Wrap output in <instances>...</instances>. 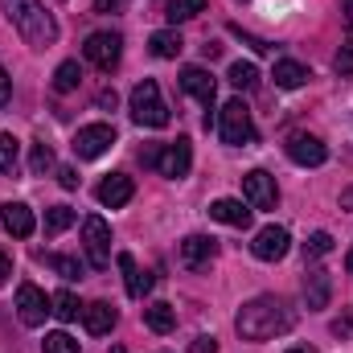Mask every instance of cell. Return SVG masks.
Listing matches in <instances>:
<instances>
[{"instance_id": "9", "label": "cell", "mask_w": 353, "mask_h": 353, "mask_svg": "<svg viewBox=\"0 0 353 353\" xmlns=\"http://www.w3.org/2000/svg\"><path fill=\"white\" fill-rule=\"evenodd\" d=\"M189 165H193V144L181 136V140H173V144H161V152H157V173L161 176H173V181H181V176L189 173Z\"/></svg>"}, {"instance_id": "3", "label": "cell", "mask_w": 353, "mask_h": 353, "mask_svg": "<svg viewBox=\"0 0 353 353\" xmlns=\"http://www.w3.org/2000/svg\"><path fill=\"white\" fill-rule=\"evenodd\" d=\"M218 136H222V144H230V148L255 144V123H251V111H247L243 99H230V103L218 111Z\"/></svg>"}, {"instance_id": "44", "label": "cell", "mask_w": 353, "mask_h": 353, "mask_svg": "<svg viewBox=\"0 0 353 353\" xmlns=\"http://www.w3.org/2000/svg\"><path fill=\"white\" fill-rule=\"evenodd\" d=\"M345 267H350V275H353V247L345 251Z\"/></svg>"}, {"instance_id": "42", "label": "cell", "mask_w": 353, "mask_h": 353, "mask_svg": "<svg viewBox=\"0 0 353 353\" xmlns=\"http://www.w3.org/2000/svg\"><path fill=\"white\" fill-rule=\"evenodd\" d=\"M99 107L111 111V107H115V90H99Z\"/></svg>"}, {"instance_id": "35", "label": "cell", "mask_w": 353, "mask_h": 353, "mask_svg": "<svg viewBox=\"0 0 353 353\" xmlns=\"http://www.w3.org/2000/svg\"><path fill=\"white\" fill-rule=\"evenodd\" d=\"M333 70H337L341 79H353V50L350 46H341V54L333 58Z\"/></svg>"}, {"instance_id": "12", "label": "cell", "mask_w": 353, "mask_h": 353, "mask_svg": "<svg viewBox=\"0 0 353 353\" xmlns=\"http://www.w3.org/2000/svg\"><path fill=\"white\" fill-rule=\"evenodd\" d=\"M288 247H292V239H288V230H283V226H263V230L255 234V243H251L255 259H263V263L283 259V255H288Z\"/></svg>"}, {"instance_id": "39", "label": "cell", "mask_w": 353, "mask_h": 353, "mask_svg": "<svg viewBox=\"0 0 353 353\" xmlns=\"http://www.w3.org/2000/svg\"><path fill=\"white\" fill-rule=\"evenodd\" d=\"M333 333H337V337H353V316H341V321H333Z\"/></svg>"}, {"instance_id": "33", "label": "cell", "mask_w": 353, "mask_h": 353, "mask_svg": "<svg viewBox=\"0 0 353 353\" xmlns=\"http://www.w3.org/2000/svg\"><path fill=\"white\" fill-rule=\"evenodd\" d=\"M41 353H79V341H74L70 333H46Z\"/></svg>"}, {"instance_id": "47", "label": "cell", "mask_w": 353, "mask_h": 353, "mask_svg": "<svg viewBox=\"0 0 353 353\" xmlns=\"http://www.w3.org/2000/svg\"><path fill=\"white\" fill-rule=\"evenodd\" d=\"M234 4H247V0H234Z\"/></svg>"}, {"instance_id": "28", "label": "cell", "mask_w": 353, "mask_h": 353, "mask_svg": "<svg viewBox=\"0 0 353 353\" xmlns=\"http://www.w3.org/2000/svg\"><path fill=\"white\" fill-rule=\"evenodd\" d=\"M66 226H74V210L70 205H50L46 210V234H62Z\"/></svg>"}, {"instance_id": "29", "label": "cell", "mask_w": 353, "mask_h": 353, "mask_svg": "<svg viewBox=\"0 0 353 353\" xmlns=\"http://www.w3.org/2000/svg\"><path fill=\"white\" fill-rule=\"evenodd\" d=\"M17 161H21V144L8 132H0V173H17Z\"/></svg>"}, {"instance_id": "11", "label": "cell", "mask_w": 353, "mask_h": 353, "mask_svg": "<svg viewBox=\"0 0 353 353\" xmlns=\"http://www.w3.org/2000/svg\"><path fill=\"white\" fill-rule=\"evenodd\" d=\"M243 197H247V205H251V210H275V201H279L275 176L263 173V169L247 173V176H243Z\"/></svg>"}, {"instance_id": "36", "label": "cell", "mask_w": 353, "mask_h": 353, "mask_svg": "<svg viewBox=\"0 0 353 353\" xmlns=\"http://www.w3.org/2000/svg\"><path fill=\"white\" fill-rule=\"evenodd\" d=\"M189 353H218V341H214V337H197V341L189 345Z\"/></svg>"}, {"instance_id": "24", "label": "cell", "mask_w": 353, "mask_h": 353, "mask_svg": "<svg viewBox=\"0 0 353 353\" xmlns=\"http://www.w3.org/2000/svg\"><path fill=\"white\" fill-rule=\"evenodd\" d=\"M79 83H83V66H79V62H62V66L54 70V90H58V94L79 90Z\"/></svg>"}, {"instance_id": "4", "label": "cell", "mask_w": 353, "mask_h": 353, "mask_svg": "<svg viewBox=\"0 0 353 353\" xmlns=\"http://www.w3.org/2000/svg\"><path fill=\"white\" fill-rule=\"evenodd\" d=\"M132 119L140 123V128H165L169 123V107H165V99H161V87L152 83V79H144V83H136L132 87Z\"/></svg>"}, {"instance_id": "37", "label": "cell", "mask_w": 353, "mask_h": 353, "mask_svg": "<svg viewBox=\"0 0 353 353\" xmlns=\"http://www.w3.org/2000/svg\"><path fill=\"white\" fill-rule=\"evenodd\" d=\"M128 0H94V12H123Z\"/></svg>"}, {"instance_id": "45", "label": "cell", "mask_w": 353, "mask_h": 353, "mask_svg": "<svg viewBox=\"0 0 353 353\" xmlns=\"http://www.w3.org/2000/svg\"><path fill=\"white\" fill-rule=\"evenodd\" d=\"M288 353H316V350H308V345H296V350H288Z\"/></svg>"}, {"instance_id": "8", "label": "cell", "mask_w": 353, "mask_h": 353, "mask_svg": "<svg viewBox=\"0 0 353 353\" xmlns=\"http://www.w3.org/2000/svg\"><path fill=\"white\" fill-rule=\"evenodd\" d=\"M50 312H54V308H50V300H46V292H41L37 283H21V288H17V316H21L25 329L46 325Z\"/></svg>"}, {"instance_id": "30", "label": "cell", "mask_w": 353, "mask_h": 353, "mask_svg": "<svg viewBox=\"0 0 353 353\" xmlns=\"http://www.w3.org/2000/svg\"><path fill=\"white\" fill-rule=\"evenodd\" d=\"M230 83L239 90H255L259 87V70H255V62H234L230 66Z\"/></svg>"}, {"instance_id": "14", "label": "cell", "mask_w": 353, "mask_h": 353, "mask_svg": "<svg viewBox=\"0 0 353 353\" xmlns=\"http://www.w3.org/2000/svg\"><path fill=\"white\" fill-rule=\"evenodd\" d=\"M329 300H333V275L325 267H312L304 275V304H308V312L329 308Z\"/></svg>"}, {"instance_id": "2", "label": "cell", "mask_w": 353, "mask_h": 353, "mask_svg": "<svg viewBox=\"0 0 353 353\" xmlns=\"http://www.w3.org/2000/svg\"><path fill=\"white\" fill-rule=\"evenodd\" d=\"M0 8L29 50H50L58 41V21L54 12H46L41 0H0Z\"/></svg>"}, {"instance_id": "27", "label": "cell", "mask_w": 353, "mask_h": 353, "mask_svg": "<svg viewBox=\"0 0 353 353\" xmlns=\"http://www.w3.org/2000/svg\"><path fill=\"white\" fill-rule=\"evenodd\" d=\"M50 169H54V148H50L46 140H37V144H33V152H29V173L46 176Z\"/></svg>"}, {"instance_id": "19", "label": "cell", "mask_w": 353, "mask_h": 353, "mask_svg": "<svg viewBox=\"0 0 353 353\" xmlns=\"http://www.w3.org/2000/svg\"><path fill=\"white\" fill-rule=\"evenodd\" d=\"M115 308L107 304V300H94V304H87L83 308V325H87V333L90 337H103V333H111L115 329Z\"/></svg>"}, {"instance_id": "46", "label": "cell", "mask_w": 353, "mask_h": 353, "mask_svg": "<svg viewBox=\"0 0 353 353\" xmlns=\"http://www.w3.org/2000/svg\"><path fill=\"white\" fill-rule=\"evenodd\" d=\"M345 12H350V17H353V0H345Z\"/></svg>"}, {"instance_id": "26", "label": "cell", "mask_w": 353, "mask_h": 353, "mask_svg": "<svg viewBox=\"0 0 353 353\" xmlns=\"http://www.w3.org/2000/svg\"><path fill=\"white\" fill-rule=\"evenodd\" d=\"M197 12H205V0H169V4H165V17H169L173 25H181V21H193Z\"/></svg>"}, {"instance_id": "21", "label": "cell", "mask_w": 353, "mask_h": 353, "mask_svg": "<svg viewBox=\"0 0 353 353\" xmlns=\"http://www.w3.org/2000/svg\"><path fill=\"white\" fill-rule=\"evenodd\" d=\"M271 79H275V87H279V90H296V87H304V83H308V66H300V62L283 58V62H275Z\"/></svg>"}, {"instance_id": "5", "label": "cell", "mask_w": 353, "mask_h": 353, "mask_svg": "<svg viewBox=\"0 0 353 353\" xmlns=\"http://www.w3.org/2000/svg\"><path fill=\"white\" fill-rule=\"evenodd\" d=\"M83 251H87V259H90L94 271L111 267V226H107L99 214L83 218Z\"/></svg>"}, {"instance_id": "17", "label": "cell", "mask_w": 353, "mask_h": 353, "mask_svg": "<svg viewBox=\"0 0 353 353\" xmlns=\"http://www.w3.org/2000/svg\"><path fill=\"white\" fill-rule=\"evenodd\" d=\"M214 255H218V243L205 239V234H189V239L181 243V259H185V267H193V271H201Z\"/></svg>"}, {"instance_id": "23", "label": "cell", "mask_w": 353, "mask_h": 353, "mask_svg": "<svg viewBox=\"0 0 353 353\" xmlns=\"http://www.w3.org/2000/svg\"><path fill=\"white\" fill-rule=\"evenodd\" d=\"M148 46H152V54H157V58H165V62L176 58V54L185 50V41H181V33H176V29H161V33H152V37H148Z\"/></svg>"}, {"instance_id": "31", "label": "cell", "mask_w": 353, "mask_h": 353, "mask_svg": "<svg viewBox=\"0 0 353 353\" xmlns=\"http://www.w3.org/2000/svg\"><path fill=\"white\" fill-rule=\"evenodd\" d=\"M333 251V234L329 230H316V234H308V243H304V259L312 263V259H325Z\"/></svg>"}, {"instance_id": "16", "label": "cell", "mask_w": 353, "mask_h": 353, "mask_svg": "<svg viewBox=\"0 0 353 353\" xmlns=\"http://www.w3.org/2000/svg\"><path fill=\"white\" fill-rule=\"evenodd\" d=\"M181 87H185V94H193L197 103H205V107H214V74L210 70H201V66H185L181 70Z\"/></svg>"}, {"instance_id": "40", "label": "cell", "mask_w": 353, "mask_h": 353, "mask_svg": "<svg viewBox=\"0 0 353 353\" xmlns=\"http://www.w3.org/2000/svg\"><path fill=\"white\" fill-rule=\"evenodd\" d=\"M8 99H12V83H8V74L0 70V107H8Z\"/></svg>"}, {"instance_id": "10", "label": "cell", "mask_w": 353, "mask_h": 353, "mask_svg": "<svg viewBox=\"0 0 353 353\" xmlns=\"http://www.w3.org/2000/svg\"><path fill=\"white\" fill-rule=\"evenodd\" d=\"M283 152H288V161H296V165H304V169H316V165L329 161V148H325L316 136H308V132H292L288 144H283Z\"/></svg>"}, {"instance_id": "43", "label": "cell", "mask_w": 353, "mask_h": 353, "mask_svg": "<svg viewBox=\"0 0 353 353\" xmlns=\"http://www.w3.org/2000/svg\"><path fill=\"white\" fill-rule=\"evenodd\" d=\"M341 210H353V185L341 189Z\"/></svg>"}, {"instance_id": "34", "label": "cell", "mask_w": 353, "mask_h": 353, "mask_svg": "<svg viewBox=\"0 0 353 353\" xmlns=\"http://www.w3.org/2000/svg\"><path fill=\"white\" fill-rule=\"evenodd\" d=\"M230 33H234V37H243V41H247V46H251L255 54H271V50H275L271 41H263V37H255V33H243L239 25H230Z\"/></svg>"}, {"instance_id": "32", "label": "cell", "mask_w": 353, "mask_h": 353, "mask_svg": "<svg viewBox=\"0 0 353 353\" xmlns=\"http://www.w3.org/2000/svg\"><path fill=\"white\" fill-rule=\"evenodd\" d=\"M46 263L54 267L62 279H83V263H79V259H70V255H46Z\"/></svg>"}, {"instance_id": "18", "label": "cell", "mask_w": 353, "mask_h": 353, "mask_svg": "<svg viewBox=\"0 0 353 353\" xmlns=\"http://www.w3.org/2000/svg\"><path fill=\"white\" fill-rule=\"evenodd\" d=\"M210 218L247 230V226H251V205H243V201H234V197H218V201L210 205Z\"/></svg>"}, {"instance_id": "15", "label": "cell", "mask_w": 353, "mask_h": 353, "mask_svg": "<svg viewBox=\"0 0 353 353\" xmlns=\"http://www.w3.org/2000/svg\"><path fill=\"white\" fill-rule=\"evenodd\" d=\"M0 222H4V230H8L12 239H29V234L37 230L33 210H29L25 201H8V205H0Z\"/></svg>"}, {"instance_id": "6", "label": "cell", "mask_w": 353, "mask_h": 353, "mask_svg": "<svg viewBox=\"0 0 353 353\" xmlns=\"http://www.w3.org/2000/svg\"><path fill=\"white\" fill-rule=\"evenodd\" d=\"M83 54H87L90 66H99V70H115L119 66V54H123V37L119 33H111V29H99V33H90L87 46H83Z\"/></svg>"}, {"instance_id": "25", "label": "cell", "mask_w": 353, "mask_h": 353, "mask_svg": "<svg viewBox=\"0 0 353 353\" xmlns=\"http://www.w3.org/2000/svg\"><path fill=\"white\" fill-rule=\"evenodd\" d=\"M50 308H54V316H58V321H74V316L83 312V304H79V296H74L70 288H62V292L50 300Z\"/></svg>"}, {"instance_id": "22", "label": "cell", "mask_w": 353, "mask_h": 353, "mask_svg": "<svg viewBox=\"0 0 353 353\" xmlns=\"http://www.w3.org/2000/svg\"><path fill=\"white\" fill-rule=\"evenodd\" d=\"M144 325H148L152 333H173L176 329V308L173 304H165V300L148 304V308H144Z\"/></svg>"}, {"instance_id": "38", "label": "cell", "mask_w": 353, "mask_h": 353, "mask_svg": "<svg viewBox=\"0 0 353 353\" xmlns=\"http://www.w3.org/2000/svg\"><path fill=\"white\" fill-rule=\"evenodd\" d=\"M58 181H62V189H79V173L74 169H58Z\"/></svg>"}, {"instance_id": "7", "label": "cell", "mask_w": 353, "mask_h": 353, "mask_svg": "<svg viewBox=\"0 0 353 353\" xmlns=\"http://www.w3.org/2000/svg\"><path fill=\"white\" fill-rule=\"evenodd\" d=\"M115 144V128L111 123H87V128H79V136H74V157L79 161H99L107 148Z\"/></svg>"}, {"instance_id": "41", "label": "cell", "mask_w": 353, "mask_h": 353, "mask_svg": "<svg viewBox=\"0 0 353 353\" xmlns=\"http://www.w3.org/2000/svg\"><path fill=\"white\" fill-rule=\"evenodd\" d=\"M8 275H12V259H8V255L0 251V288L8 283Z\"/></svg>"}, {"instance_id": "1", "label": "cell", "mask_w": 353, "mask_h": 353, "mask_svg": "<svg viewBox=\"0 0 353 353\" xmlns=\"http://www.w3.org/2000/svg\"><path fill=\"white\" fill-rule=\"evenodd\" d=\"M296 325V312L283 296H255L251 304L239 308L234 316V329L243 341H271V337H283L288 329Z\"/></svg>"}, {"instance_id": "13", "label": "cell", "mask_w": 353, "mask_h": 353, "mask_svg": "<svg viewBox=\"0 0 353 353\" xmlns=\"http://www.w3.org/2000/svg\"><path fill=\"white\" fill-rule=\"evenodd\" d=\"M132 193H136V185H132V176H128V173H107L103 181H99V189H94V197H99L107 210L128 205V201H132Z\"/></svg>"}, {"instance_id": "20", "label": "cell", "mask_w": 353, "mask_h": 353, "mask_svg": "<svg viewBox=\"0 0 353 353\" xmlns=\"http://www.w3.org/2000/svg\"><path fill=\"white\" fill-rule=\"evenodd\" d=\"M119 271H123V283H128V296H136V300H144V296H148V288H152V275H148V271H140L132 255H119Z\"/></svg>"}]
</instances>
